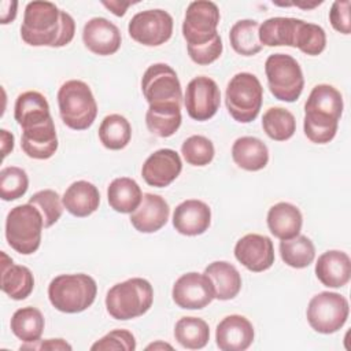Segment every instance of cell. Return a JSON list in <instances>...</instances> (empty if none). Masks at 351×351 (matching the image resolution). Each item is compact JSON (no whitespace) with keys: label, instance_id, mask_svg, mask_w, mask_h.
<instances>
[{"label":"cell","instance_id":"60d3db41","mask_svg":"<svg viewBox=\"0 0 351 351\" xmlns=\"http://www.w3.org/2000/svg\"><path fill=\"white\" fill-rule=\"evenodd\" d=\"M181 154L186 163L192 166H206L214 159V144L204 136L195 134L188 137L181 145Z\"/></svg>","mask_w":351,"mask_h":351},{"label":"cell","instance_id":"74e56055","mask_svg":"<svg viewBox=\"0 0 351 351\" xmlns=\"http://www.w3.org/2000/svg\"><path fill=\"white\" fill-rule=\"evenodd\" d=\"M293 47L310 56L319 55L326 47V33L319 25L299 19Z\"/></svg>","mask_w":351,"mask_h":351},{"label":"cell","instance_id":"836d02e7","mask_svg":"<svg viewBox=\"0 0 351 351\" xmlns=\"http://www.w3.org/2000/svg\"><path fill=\"white\" fill-rule=\"evenodd\" d=\"M176 340L188 350H200L210 340L208 324L197 317H182L174 326Z\"/></svg>","mask_w":351,"mask_h":351},{"label":"cell","instance_id":"4316f807","mask_svg":"<svg viewBox=\"0 0 351 351\" xmlns=\"http://www.w3.org/2000/svg\"><path fill=\"white\" fill-rule=\"evenodd\" d=\"M232 158L239 167L247 171H258L266 167L269 162V149L261 138L243 136L233 143Z\"/></svg>","mask_w":351,"mask_h":351},{"label":"cell","instance_id":"277c9868","mask_svg":"<svg viewBox=\"0 0 351 351\" xmlns=\"http://www.w3.org/2000/svg\"><path fill=\"white\" fill-rule=\"evenodd\" d=\"M97 295L96 281L84 273L56 276L48 285L51 304L62 313L75 314L90 307Z\"/></svg>","mask_w":351,"mask_h":351},{"label":"cell","instance_id":"603a6c76","mask_svg":"<svg viewBox=\"0 0 351 351\" xmlns=\"http://www.w3.org/2000/svg\"><path fill=\"white\" fill-rule=\"evenodd\" d=\"M34 288V277L29 267L15 265L1 251V291L14 300L26 299Z\"/></svg>","mask_w":351,"mask_h":351},{"label":"cell","instance_id":"cb8c5ba5","mask_svg":"<svg viewBox=\"0 0 351 351\" xmlns=\"http://www.w3.org/2000/svg\"><path fill=\"white\" fill-rule=\"evenodd\" d=\"M267 228L280 240H289L300 234L303 217L300 210L288 202H280L269 208Z\"/></svg>","mask_w":351,"mask_h":351},{"label":"cell","instance_id":"ba28073f","mask_svg":"<svg viewBox=\"0 0 351 351\" xmlns=\"http://www.w3.org/2000/svg\"><path fill=\"white\" fill-rule=\"evenodd\" d=\"M265 73L271 95L287 103L296 101L304 86L303 71L295 58L273 53L265 62Z\"/></svg>","mask_w":351,"mask_h":351},{"label":"cell","instance_id":"ffe728a7","mask_svg":"<svg viewBox=\"0 0 351 351\" xmlns=\"http://www.w3.org/2000/svg\"><path fill=\"white\" fill-rule=\"evenodd\" d=\"M58 136L53 119L22 129L21 147L22 151L33 159H49L58 149Z\"/></svg>","mask_w":351,"mask_h":351},{"label":"cell","instance_id":"7bdbcfd3","mask_svg":"<svg viewBox=\"0 0 351 351\" xmlns=\"http://www.w3.org/2000/svg\"><path fill=\"white\" fill-rule=\"evenodd\" d=\"M188 48V55L189 58L200 66H207L213 62H215L223 49V44H222V38L219 34H217L211 41L204 43L202 45H196V47H186Z\"/></svg>","mask_w":351,"mask_h":351},{"label":"cell","instance_id":"2e32d148","mask_svg":"<svg viewBox=\"0 0 351 351\" xmlns=\"http://www.w3.org/2000/svg\"><path fill=\"white\" fill-rule=\"evenodd\" d=\"M181 170L182 162L180 155L174 149L160 148L145 159L141 176L148 185L165 188L180 176Z\"/></svg>","mask_w":351,"mask_h":351},{"label":"cell","instance_id":"83f0119b","mask_svg":"<svg viewBox=\"0 0 351 351\" xmlns=\"http://www.w3.org/2000/svg\"><path fill=\"white\" fill-rule=\"evenodd\" d=\"M204 274L211 280L215 299L230 300L241 289V276L239 270L226 261H215L204 269Z\"/></svg>","mask_w":351,"mask_h":351},{"label":"cell","instance_id":"7402d4cb","mask_svg":"<svg viewBox=\"0 0 351 351\" xmlns=\"http://www.w3.org/2000/svg\"><path fill=\"white\" fill-rule=\"evenodd\" d=\"M315 276L328 288H341L351 278V259L344 251L329 250L318 256Z\"/></svg>","mask_w":351,"mask_h":351},{"label":"cell","instance_id":"7dc6e473","mask_svg":"<svg viewBox=\"0 0 351 351\" xmlns=\"http://www.w3.org/2000/svg\"><path fill=\"white\" fill-rule=\"evenodd\" d=\"M0 134H1V154H3V158H5L14 149V134L5 129H1Z\"/></svg>","mask_w":351,"mask_h":351},{"label":"cell","instance_id":"44dd1931","mask_svg":"<svg viewBox=\"0 0 351 351\" xmlns=\"http://www.w3.org/2000/svg\"><path fill=\"white\" fill-rule=\"evenodd\" d=\"M167 202L155 193H144L140 206L130 214V223L141 233H154L162 229L169 219Z\"/></svg>","mask_w":351,"mask_h":351},{"label":"cell","instance_id":"e575fe53","mask_svg":"<svg viewBox=\"0 0 351 351\" xmlns=\"http://www.w3.org/2000/svg\"><path fill=\"white\" fill-rule=\"evenodd\" d=\"M259 23L255 19H240L229 32V41L234 52L243 56H254L262 49L258 37Z\"/></svg>","mask_w":351,"mask_h":351},{"label":"cell","instance_id":"4fadbf2b","mask_svg":"<svg viewBox=\"0 0 351 351\" xmlns=\"http://www.w3.org/2000/svg\"><path fill=\"white\" fill-rule=\"evenodd\" d=\"M221 104V92L217 82L206 75L195 77L186 85L184 106L188 115L195 121H208Z\"/></svg>","mask_w":351,"mask_h":351},{"label":"cell","instance_id":"1f68e13d","mask_svg":"<svg viewBox=\"0 0 351 351\" xmlns=\"http://www.w3.org/2000/svg\"><path fill=\"white\" fill-rule=\"evenodd\" d=\"M12 333L23 343H36L40 340L45 321L43 313L36 307L18 308L10 321Z\"/></svg>","mask_w":351,"mask_h":351},{"label":"cell","instance_id":"5b68a950","mask_svg":"<svg viewBox=\"0 0 351 351\" xmlns=\"http://www.w3.org/2000/svg\"><path fill=\"white\" fill-rule=\"evenodd\" d=\"M59 114L66 126L85 130L96 119L97 103L88 84L80 80L66 81L58 90Z\"/></svg>","mask_w":351,"mask_h":351},{"label":"cell","instance_id":"7a4b0ae2","mask_svg":"<svg viewBox=\"0 0 351 351\" xmlns=\"http://www.w3.org/2000/svg\"><path fill=\"white\" fill-rule=\"evenodd\" d=\"M343 114V96L329 84L315 85L304 104L303 130L315 144H326L336 136Z\"/></svg>","mask_w":351,"mask_h":351},{"label":"cell","instance_id":"f1b7e54d","mask_svg":"<svg viewBox=\"0 0 351 351\" xmlns=\"http://www.w3.org/2000/svg\"><path fill=\"white\" fill-rule=\"evenodd\" d=\"M181 104H149L145 114L148 130L158 137H170L181 126Z\"/></svg>","mask_w":351,"mask_h":351},{"label":"cell","instance_id":"ac0fdd59","mask_svg":"<svg viewBox=\"0 0 351 351\" xmlns=\"http://www.w3.org/2000/svg\"><path fill=\"white\" fill-rule=\"evenodd\" d=\"M254 336L252 324L239 314L225 317L215 329V341L222 351H244L252 344Z\"/></svg>","mask_w":351,"mask_h":351},{"label":"cell","instance_id":"681fc988","mask_svg":"<svg viewBox=\"0 0 351 351\" xmlns=\"http://www.w3.org/2000/svg\"><path fill=\"white\" fill-rule=\"evenodd\" d=\"M158 348H169V350H171L173 347L170 344L162 343V341H156V343H152V344L147 346V350H158Z\"/></svg>","mask_w":351,"mask_h":351},{"label":"cell","instance_id":"f546056e","mask_svg":"<svg viewBox=\"0 0 351 351\" xmlns=\"http://www.w3.org/2000/svg\"><path fill=\"white\" fill-rule=\"evenodd\" d=\"M110 207L121 214H132L141 203L143 192L138 184L129 177L112 180L107 188Z\"/></svg>","mask_w":351,"mask_h":351},{"label":"cell","instance_id":"7c38bea8","mask_svg":"<svg viewBox=\"0 0 351 351\" xmlns=\"http://www.w3.org/2000/svg\"><path fill=\"white\" fill-rule=\"evenodd\" d=\"M141 90L148 104H181L182 92L176 70L166 63L151 64L141 80Z\"/></svg>","mask_w":351,"mask_h":351},{"label":"cell","instance_id":"f6af8a7d","mask_svg":"<svg viewBox=\"0 0 351 351\" xmlns=\"http://www.w3.org/2000/svg\"><path fill=\"white\" fill-rule=\"evenodd\" d=\"M25 348H38V350H51V351H59V350H71V346L63 340V339H48L40 344L36 343H26L25 346H21V350Z\"/></svg>","mask_w":351,"mask_h":351},{"label":"cell","instance_id":"d6a6232c","mask_svg":"<svg viewBox=\"0 0 351 351\" xmlns=\"http://www.w3.org/2000/svg\"><path fill=\"white\" fill-rule=\"evenodd\" d=\"M99 138L107 149H123L132 138V126L123 115L110 114L99 126Z\"/></svg>","mask_w":351,"mask_h":351},{"label":"cell","instance_id":"4dcf8cb0","mask_svg":"<svg viewBox=\"0 0 351 351\" xmlns=\"http://www.w3.org/2000/svg\"><path fill=\"white\" fill-rule=\"evenodd\" d=\"M299 19L289 16H274L259 25L258 37L262 45L293 47Z\"/></svg>","mask_w":351,"mask_h":351},{"label":"cell","instance_id":"484cf974","mask_svg":"<svg viewBox=\"0 0 351 351\" xmlns=\"http://www.w3.org/2000/svg\"><path fill=\"white\" fill-rule=\"evenodd\" d=\"M14 118L22 129H26L43 123L52 117L45 96L36 90H27L16 97Z\"/></svg>","mask_w":351,"mask_h":351},{"label":"cell","instance_id":"52a82bcc","mask_svg":"<svg viewBox=\"0 0 351 351\" xmlns=\"http://www.w3.org/2000/svg\"><path fill=\"white\" fill-rule=\"evenodd\" d=\"M262 100L263 88L258 77L251 73H237L226 86V108L232 118L240 123L252 122L258 117Z\"/></svg>","mask_w":351,"mask_h":351},{"label":"cell","instance_id":"30bf717a","mask_svg":"<svg viewBox=\"0 0 351 351\" xmlns=\"http://www.w3.org/2000/svg\"><path fill=\"white\" fill-rule=\"evenodd\" d=\"M219 10L215 3L197 0L189 3L182 22V36L186 47H196L211 41L217 34Z\"/></svg>","mask_w":351,"mask_h":351},{"label":"cell","instance_id":"8992f818","mask_svg":"<svg viewBox=\"0 0 351 351\" xmlns=\"http://www.w3.org/2000/svg\"><path fill=\"white\" fill-rule=\"evenodd\" d=\"M43 228L44 219L36 206L30 203L15 206L5 218L7 243L16 252L30 255L41 244Z\"/></svg>","mask_w":351,"mask_h":351},{"label":"cell","instance_id":"e0dca14e","mask_svg":"<svg viewBox=\"0 0 351 351\" xmlns=\"http://www.w3.org/2000/svg\"><path fill=\"white\" fill-rule=\"evenodd\" d=\"M85 47L100 56L114 55L121 47V32L111 21L96 16L89 19L82 30Z\"/></svg>","mask_w":351,"mask_h":351},{"label":"cell","instance_id":"9a60e30c","mask_svg":"<svg viewBox=\"0 0 351 351\" xmlns=\"http://www.w3.org/2000/svg\"><path fill=\"white\" fill-rule=\"evenodd\" d=\"M236 259L250 271H265L274 263V247L270 237L248 233L234 245Z\"/></svg>","mask_w":351,"mask_h":351},{"label":"cell","instance_id":"bcb514c9","mask_svg":"<svg viewBox=\"0 0 351 351\" xmlns=\"http://www.w3.org/2000/svg\"><path fill=\"white\" fill-rule=\"evenodd\" d=\"M16 8H18V1L3 0L0 3V23L7 25L12 22L16 16Z\"/></svg>","mask_w":351,"mask_h":351},{"label":"cell","instance_id":"9c48e42d","mask_svg":"<svg viewBox=\"0 0 351 351\" xmlns=\"http://www.w3.org/2000/svg\"><path fill=\"white\" fill-rule=\"evenodd\" d=\"M348 314V300L343 295L329 291L314 295L306 310L310 326L322 335H330L341 329L347 322Z\"/></svg>","mask_w":351,"mask_h":351},{"label":"cell","instance_id":"8fae6325","mask_svg":"<svg viewBox=\"0 0 351 351\" xmlns=\"http://www.w3.org/2000/svg\"><path fill=\"white\" fill-rule=\"evenodd\" d=\"M129 36L145 47H158L169 41L173 34V18L160 8L140 11L128 25Z\"/></svg>","mask_w":351,"mask_h":351},{"label":"cell","instance_id":"c3c4849f","mask_svg":"<svg viewBox=\"0 0 351 351\" xmlns=\"http://www.w3.org/2000/svg\"><path fill=\"white\" fill-rule=\"evenodd\" d=\"M101 4H103L104 7H107L114 15L122 16V15H125L126 8H128L132 3H130V1H126V3H123V1H103Z\"/></svg>","mask_w":351,"mask_h":351},{"label":"cell","instance_id":"5bb4252c","mask_svg":"<svg viewBox=\"0 0 351 351\" xmlns=\"http://www.w3.org/2000/svg\"><path fill=\"white\" fill-rule=\"evenodd\" d=\"M171 296L181 308L200 310L215 299V291L211 280L204 273L189 271L176 280Z\"/></svg>","mask_w":351,"mask_h":351},{"label":"cell","instance_id":"d6986e66","mask_svg":"<svg viewBox=\"0 0 351 351\" xmlns=\"http://www.w3.org/2000/svg\"><path fill=\"white\" fill-rule=\"evenodd\" d=\"M211 223V210L208 204L197 199L181 202L173 213V226L184 236H197L204 233Z\"/></svg>","mask_w":351,"mask_h":351},{"label":"cell","instance_id":"ee69618b","mask_svg":"<svg viewBox=\"0 0 351 351\" xmlns=\"http://www.w3.org/2000/svg\"><path fill=\"white\" fill-rule=\"evenodd\" d=\"M350 0H336L333 1L329 11V21L332 27L343 34L351 33V19H350Z\"/></svg>","mask_w":351,"mask_h":351},{"label":"cell","instance_id":"8d00e7d4","mask_svg":"<svg viewBox=\"0 0 351 351\" xmlns=\"http://www.w3.org/2000/svg\"><path fill=\"white\" fill-rule=\"evenodd\" d=\"M262 128L271 140L285 141L295 134L296 121L287 108L270 107L262 117Z\"/></svg>","mask_w":351,"mask_h":351},{"label":"cell","instance_id":"3957f363","mask_svg":"<svg viewBox=\"0 0 351 351\" xmlns=\"http://www.w3.org/2000/svg\"><path fill=\"white\" fill-rule=\"evenodd\" d=\"M154 302V289L148 280L133 277L112 285L106 295L107 313L121 321L145 314Z\"/></svg>","mask_w":351,"mask_h":351},{"label":"cell","instance_id":"6da1fadb","mask_svg":"<svg viewBox=\"0 0 351 351\" xmlns=\"http://www.w3.org/2000/svg\"><path fill=\"white\" fill-rule=\"evenodd\" d=\"M75 33L73 16L51 1H30L21 25L22 40L32 47L60 48L71 43Z\"/></svg>","mask_w":351,"mask_h":351},{"label":"cell","instance_id":"b9f144b4","mask_svg":"<svg viewBox=\"0 0 351 351\" xmlns=\"http://www.w3.org/2000/svg\"><path fill=\"white\" fill-rule=\"evenodd\" d=\"M92 351H133L136 350V339L126 329H114L90 346Z\"/></svg>","mask_w":351,"mask_h":351},{"label":"cell","instance_id":"d590c367","mask_svg":"<svg viewBox=\"0 0 351 351\" xmlns=\"http://www.w3.org/2000/svg\"><path fill=\"white\" fill-rule=\"evenodd\" d=\"M280 255L285 265L293 269H303L313 263L315 258V247L307 236L298 234L293 239L281 240Z\"/></svg>","mask_w":351,"mask_h":351},{"label":"cell","instance_id":"ab89813d","mask_svg":"<svg viewBox=\"0 0 351 351\" xmlns=\"http://www.w3.org/2000/svg\"><path fill=\"white\" fill-rule=\"evenodd\" d=\"M27 203L36 206L40 210L44 219V228H51L53 223H56L62 217L64 207L59 193L52 189H43L33 193Z\"/></svg>","mask_w":351,"mask_h":351},{"label":"cell","instance_id":"d4e9b609","mask_svg":"<svg viewBox=\"0 0 351 351\" xmlns=\"http://www.w3.org/2000/svg\"><path fill=\"white\" fill-rule=\"evenodd\" d=\"M62 203L74 217L84 218L93 214L100 204L99 189L89 181H74L63 193Z\"/></svg>","mask_w":351,"mask_h":351},{"label":"cell","instance_id":"f35d334b","mask_svg":"<svg viewBox=\"0 0 351 351\" xmlns=\"http://www.w3.org/2000/svg\"><path fill=\"white\" fill-rule=\"evenodd\" d=\"M29 188L27 173L16 166H8L0 171V197L11 202L22 197Z\"/></svg>","mask_w":351,"mask_h":351}]
</instances>
